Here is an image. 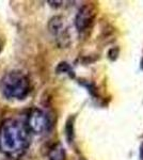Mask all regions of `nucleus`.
Here are the masks:
<instances>
[{"mask_svg": "<svg viewBox=\"0 0 143 160\" xmlns=\"http://www.w3.org/2000/svg\"><path fill=\"white\" fill-rule=\"evenodd\" d=\"M26 126L30 132H33L35 135H42L49 129L50 122H49L48 115L43 110L33 108L28 112Z\"/></svg>", "mask_w": 143, "mask_h": 160, "instance_id": "obj_3", "label": "nucleus"}, {"mask_svg": "<svg viewBox=\"0 0 143 160\" xmlns=\"http://www.w3.org/2000/svg\"><path fill=\"white\" fill-rule=\"evenodd\" d=\"M0 90L4 97L24 99L30 91V81L24 73L13 71L7 73L0 82Z\"/></svg>", "mask_w": 143, "mask_h": 160, "instance_id": "obj_2", "label": "nucleus"}, {"mask_svg": "<svg viewBox=\"0 0 143 160\" xmlns=\"http://www.w3.org/2000/svg\"><path fill=\"white\" fill-rule=\"evenodd\" d=\"M48 30L54 35L58 37L60 40H65L67 37V32L65 29V19L62 16H54L48 22Z\"/></svg>", "mask_w": 143, "mask_h": 160, "instance_id": "obj_5", "label": "nucleus"}, {"mask_svg": "<svg viewBox=\"0 0 143 160\" xmlns=\"http://www.w3.org/2000/svg\"><path fill=\"white\" fill-rule=\"evenodd\" d=\"M56 72L57 74H69L71 76H74L71 65L67 62H60L56 68Z\"/></svg>", "mask_w": 143, "mask_h": 160, "instance_id": "obj_8", "label": "nucleus"}, {"mask_svg": "<svg viewBox=\"0 0 143 160\" xmlns=\"http://www.w3.org/2000/svg\"><path fill=\"white\" fill-rule=\"evenodd\" d=\"M139 154H140V158H141V160H143V143L141 144V146H140Z\"/></svg>", "mask_w": 143, "mask_h": 160, "instance_id": "obj_10", "label": "nucleus"}, {"mask_svg": "<svg viewBox=\"0 0 143 160\" xmlns=\"http://www.w3.org/2000/svg\"><path fill=\"white\" fill-rule=\"evenodd\" d=\"M119 52H120L119 47H112L108 52V58L110 59L111 61L116 60V58H118V56H119Z\"/></svg>", "mask_w": 143, "mask_h": 160, "instance_id": "obj_9", "label": "nucleus"}, {"mask_svg": "<svg viewBox=\"0 0 143 160\" xmlns=\"http://www.w3.org/2000/svg\"><path fill=\"white\" fill-rule=\"evenodd\" d=\"M31 142L26 124L14 118H7L0 124V152L7 157L18 159L24 156Z\"/></svg>", "mask_w": 143, "mask_h": 160, "instance_id": "obj_1", "label": "nucleus"}, {"mask_svg": "<svg viewBox=\"0 0 143 160\" xmlns=\"http://www.w3.org/2000/svg\"><path fill=\"white\" fill-rule=\"evenodd\" d=\"M65 131L67 140H69V143H72L73 140H74V118H69L67 120Z\"/></svg>", "mask_w": 143, "mask_h": 160, "instance_id": "obj_7", "label": "nucleus"}, {"mask_svg": "<svg viewBox=\"0 0 143 160\" xmlns=\"http://www.w3.org/2000/svg\"><path fill=\"white\" fill-rule=\"evenodd\" d=\"M97 14V10L94 4L87 3L84 4L78 10L76 17H75V26L79 32H84L88 30L93 25Z\"/></svg>", "mask_w": 143, "mask_h": 160, "instance_id": "obj_4", "label": "nucleus"}, {"mask_svg": "<svg viewBox=\"0 0 143 160\" xmlns=\"http://www.w3.org/2000/svg\"><path fill=\"white\" fill-rule=\"evenodd\" d=\"M140 65H141V68L143 69V58H142V60H141V64H140Z\"/></svg>", "mask_w": 143, "mask_h": 160, "instance_id": "obj_11", "label": "nucleus"}, {"mask_svg": "<svg viewBox=\"0 0 143 160\" xmlns=\"http://www.w3.org/2000/svg\"><path fill=\"white\" fill-rule=\"evenodd\" d=\"M48 159L49 160H65L66 159L65 149H64L61 143H56L51 146L48 152Z\"/></svg>", "mask_w": 143, "mask_h": 160, "instance_id": "obj_6", "label": "nucleus"}]
</instances>
